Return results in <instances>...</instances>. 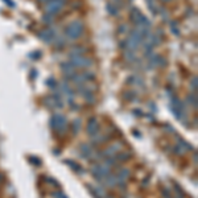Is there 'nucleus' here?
<instances>
[{
  "label": "nucleus",
  "mask_w": 198,
  "mask_h": 198,
  "mask_svg": "<svg viewBox=\"0 0 198 198\" xmlns=\"http://www.w3.org/2000/svg\"><path fill=\"white\" fill-rule=\"evenodd\" d=\"M85 31V26L81 21H74V23L69 24L68 26L65 28V35L68 36L70 40H75V38L81 37V35Z\"/></svg>",
  "instance_id": "f257e3e1"
},
{
  "label": "nucleus",
  "mask_w": 198,
  "mask_h": 198,
  "mask_svg": "<svg viewBox=\"0 0 198 198\" xmlns=\"http://www.w3.org/2000/svg\"><path fill=\"white\" fill-rule=\"evenodd\" d=\"M110 173H112L111 172V168H108V167H106L104 164H94L92 165V168H91V174H92V177H94L97 181H103L104 180V177L106 176H108Z\"/></svg>",
  "instance_id": "f03ea898"
},
{
  "label": "nucleus",
  "mask_w": 198,
  "mask_h": 198,
  "mask_svg": "<svg viewBox=\"0 0 198 198\" xmlns=\"http://www.w3.org/2000/svg\"><path fill=\"white\" fill-rule=\"evenodd\" d=\"M49 124H50V128L54 132H56L57 130H59V128H64V127H66V125H69L68 124V119H66V116L62 115V114H54L53 116L50 118Z\"/></svg>",
  "instance_id": "7ed1b4c3"
},
{
  "label": "nucleus",
  "mask_w": 198,
  "mask_h": 198,
  "mask_svg": "<svg viewBox=\"0 0 198 198\" xmlns=\"http://www.w3.org/2000/svg\"><path fill=\"white\" fill-rule=\"evenodd\" d=\"M70 64L74 68H90L94 64V61L91 58L83 56H70Z\"/></svg>",
  "instance_id": "20e7f679"
},
{
  "label": "nucleus",
  "mask_w": 198,
  "mask_h": 198,
  "mask_svg": "<svg viewBox=\"0 0 198 198\" xmlns=\"http://www.w3.org/2000/svg\"><path fill=\"white\" fill-rule=\"evenodd\" d=\"M86 132L89 134L91 137H94L97 135L101 134V124L98 122V118L92 116L89 119V122H87V125H86Z\"/></svg>",
  "instance_id": "39448f33"
},
{
  "label": "nucleus",
  "mask_w": 198,
  "mask_h": 198,
  "mask_svg": "<svg viewBox=\"0 0 198 198\" xmlns=\"http://www.w3.org/2000/svg\"><path fill=\"white\" fill-rule=\"evenodd\" d=\"M66 4V0H50L48 4H46V12L49 15H56L58 13L59 11L64 8V5Z\"/></svg>",
  "instance_id": "423d86ee"
},
{
  "label": "nucleus",
  "mask_w": 198,
  "mask_h": 198,
  "mask_svg": "<svg viewBox=\"0 0 198 198\" xmlns=\"http://www.w3.org/2000/svg\"><path fill=\"white\" fill-rule=\"evenodd\" d=\"M56 32H54L52 28H48V29H45V31H42V32H38V37L41 38V40L44 41V42H46V44H49V42H52L54 38H56Z\"/></svg>",
  "instance_id": "0eeeda50"
},
{
  "label": "nucleus",
  "mask_w": 198,
  "mask_h": 198,
  "mask_svg": "<svg viewBox=\"0 0 198 198\" xmlns=\"http://www.w3.org/2000/svg\"><path fill=\"white\" fill-rule=\"evenodd\" d=\"M86 188L89 189V191L92 194V197H94V198H104V197H106V191L103 190L102 186H98V185L97 186H92L90 184H87Z\"/></svg>",
  "instance_id": "6e6552de"
},
{
  "label": "nucleus",
  "mask_w": 198,
  "mask_h": 198,
  "mask_svg": "<svg viewBox=\"0 0 198 198\" xmlns=\"http://www.w3.org/2000/svg\"><path fill=\"white\" fill-rule=\"evenodd\" d=\"M91 145L87 144V143H83V144L79 145V152H81V156L83 158H89L92 155V149H91Z\"/></svg>",
  "instance_id": "1a4fd4ad"
},
{
  "label": "nucleus",
  "mask_w": 198,
  "mask_h": 198,
  "mask_svg": "<svg viewBox=\"0 0 198 198\" xmlns=\"http://www.w3.org/2000/svg\"><path fill=\"white\" fill-rule=\"evenodd\" d=\"M64 163H65L66 165H69V167L73 169L75 173H78V174H82V173L85 172V169L82 168L78 163H75V161H73V160H69V158H66V160H64Z\"/></svg>",
  "instance_id": "9d476101"
},
{
  "label": "nucleus",
  "mask_w": 198,
  "mask_h": 198,
  "mask_svg": "<svg viewBox=\"0 0 198 198\" xmlns=\"http://www.w3.org/2000/svg\"><path fill=\"white\" fill-rule=\"evenodd\" d=\"M114 158L116 160V163H124L131 158V152H127V151H120L118 152L116 155H114Z\"/></svg>",
  "instance_id": "9b49d317"
},
{
  "label": "nucleus",
  "mask_w": 198,
  "mask_h": 198,
  "mask_svg": "<svg viewBox=\"0 0 198 198\" xmlns=\"http://www.w3.org/2000/svg\"><path fill=\"white\" fill-rule=\"evenodd\" d=\"M130 169H127V168H120L116 173H115V176H116V178H118V181L120 182V181H125L128 177H130Z\"/></svg>",
  "instance_id": "f8f14e48"
},
{
  "label": "nucleus",
  "mask_w": 198,
  "mask_h": 198,
  "mask_svg": "<svg viewBox=\"0 0 198 198\" xmlns=\"http://www.w3.org/2000/svg\"><path fill=\"white\" fill-rule=\"evenodd\" d=\"M61 69H62L64 73H66V77H69V75H71V74L75 73V68H74V66L71 65L70 62H69V64H66V62L61 64Z\"/></svg>",
  "instance_id": "ddd939ff"
},
{
  "label": "nucleus",
  "mask_w": 198,
  "mask_h": 198,
  "mask_svg": "<svg viewBox=\"0 0 198 198\" xmlns=\"http://www.w3.org/2000/svg\"><path fill=\"white\" fill-rule=\"evenodd\" d=\"M140 16H141V12L137 8H131V13H130V17H131V21L134 24H136L137 21H139V19H140Z\"/></svg>",
  "instance_id": "4468645a"
},
{
  "label": "nucleus",
  "mask_w": 198,
  "mask_h": 198,
  "mask_svg": "<svg viewBox=\"0 0 198 198\" xmlns=\"http://www.w3.org/2000/svg\"><path fill=\"white\" fill-rule=\"evenodd\" d=\"M79 128H81V119H75L73 120V123L70 124V130L73 131V134L77 135L79 132Z\"/></svg>",
  "instance_id": "2eb2a0df"
},
{
  "label": "nucleus",
  "mask_w": 198,
  "mask_h": 198,
  "mask_svg": "<svg viewBox=\"0 0 198 198\" xmlns=\"http://www.w3.org/2000/svg\"><path fill=\"white\" fill-rule=\"evenodd\" d=\"M106 8H107V11H108V13H110V15H112V16H118L119 9H118L116 7H115V5H114L112 3H108Z\"/></svg>",
  "instance_id": "dca6fc26"
},
{
  "label": "nucleus",
  "mask_w": 198,
  "mask_h": 198,
  "mask_svg": "<svg viewBox=\"0 0 198 198\" xmlns=\"http://www.w3.org/2000/svg\"><path fill=\"white\" fill-rule=\"evenodd\" d=\"M173 189H174V191H176V194H177L178 197H182V198H185V191L182 190V188L177 184V182H173Z\"/></svg>",
  "instance_id": "f3484780"
},
{
  "label": "nucleus",
  "mask_w": 198,
  "mask_h": 198,
  "mask_svg": "<svg viewBox=\"0 0 198 198\" xmlns=\"http://www.w3.org/2000/svg\"><path fill=\"white\" fill-rule=\"evenodd\" d=\"M44 180H45L46 182H49V185H52V186H56V188H58V189H59V182H58L57 180H54L53 177H48V176L45 177V176H44Z\"/></svg>",
  "instance_id": "a211bd4d"
},
{
  "label": "nucleus",
  "mask_w": 198,
  "mask_h": 198,
  "mask_svg": "<svg viewBox=\"0 0 198 198\" xmlns=\"http://www.w3.org/2000/svg\"><path fill=\"white\" fill-rule=\"evenodd\" d=\"M28 160H29V163L32 165H36V167H40V165H41V160L38 157H36V156H29Z\"/></svg>",
  "instance_id": "6ab92c4d"
},
{
  "label": "nucleus",
  "mask_w": 198,
  "mask_h": 198,
  "mask_svg": "<svg viewBox=\"0 0 198 198\" xmlns=\"http://www.w3.org/2000/svg\"><path fill=\"white\" fill-rule=\"evenodd\" d=\"M161 194L164 198H172V191L168 188H165V186H161Z\"/></svg>",
  "instance_id": "aec40b11"
},
{
  "label": "nucleus",
  "mask_w": 198,
  "mask_h": 198,
  "mask_svg": "<svg viewBox=\"0 0 198 198\" xmlns=\"http://www.w3.org/2000/svg\"><path fill=\"white\" fill-rule=\"evenodd\" d=\"M170 31H172L176 36L180 35V31H178V26H177V23H176V21H172V23H170Z\"/></svg>",
  "instance_id": "412c9836"
},
{
  "label": "nucleus",
  "mask_w": 198,
  "mask_h": 198,
  "mask_svg": "<svg viewBox=\"0 0 198 198\" xmlns=\"http://www.w3.org/2000/svg\"><path fill=\"white\" fill-rule=\"evenodd\" d=\"M124 57L128 59V61H135V54H134V52L132 50H125V53H124Z\"/></svg>",
  "instance_id": "4be33fe9"
},
{
  "label": "nucleus",
  "mask_w": 198,
  "mask_h": 198,
  "mask_svg": "<svg viewBox=\"0 0 198 198\" xmlns=\"http://www.w3.org/2000/svg\"><path fill=\"white\" fill-rule=\"evenodd\" d=\"M45 85L54 90V89H56V86H57V82H56V79H54V78H49V79L45 82Z\"/></svg>",
  "instance_id": "5701e85b"
},
{
  "label": "nucleus",
  "mask_w": 198,
  "mask_h": 198,
  "mask_svg": "<svg viewBox=\"0 0 198 198\" xmlns=\"http://www.w3.org/2000/svg\"><path fill=\"white\" fill-rule=\"evenodd\" d=\"M53 198H68V196H66L62 190H57V191H53Z\"/></svg>",
  "instance_id": "b1692460"
},
{
  "label": "nucleus",
  "mask_w": 198,
  "mask_h": 198,
  "mask_svg": "<svg viewBox=\"0 0 198 198\" xmlns=\"http://www.w3.org/2000/svg\"><path fill=\"white\" fill-rule=\"evenodd\" d=\"M136 97V92L135 91H127V92H124V98L127 99V101H132V99H134Z\"/></svg>",
  "instance_id": "393cba45"
},
{
  "label": "nucleus",
  "mask_w": 198,
  "mask_h": 198,
  "mask_svg": "<svg viewBox=\"0 0 198 198\" xmlns=\"http://www.w3.org/2000/svg\"><path fill=\"white\" fill-rule=\"evenodd\" d=\"M188 98H189V102L194 106V108H197V97H196V94H194V95H191V94H190Z\"/></svg>",
  "instance_id": "a878e982"
},
{
  "label": "nucleus",
  "mask_w": 198,
  "mask_h": 198,
  "mask_svg": "<svg viewBox=\"0 0 198 198\" xmlns=\"http://www.w3.org/2000/svg\"><path fill=\"white\" fill-rule=\"evenodd\" d=\"M31 56H32V57H31L32 59H38V58H40V56H41V52H40V50H36L35 53H32Z\"/></svg>",
  "instance_id": "bb28decb"
},
{
  "label": "nucleus",
  "mask_w": 198,
  "mask_h": 198,
  "mask_svg": "<svg viewBox=\"0 0 198 198\" xmlns=\"http://www.w3.org/2000/svg\"><path fill=\"white\" fill-rule=\"evenodd\" d=\"M4 2L7 3V5H8V7H11V8H15L16 7V4H15L13 0H4Z\"/></svg>",
  "instance_id": "cd10ccee"
},
{
  "label": "nucleus",
  "mask_w": 198,
  "mask_h": 198,
  "mask_svg": "<svg viewBox=\"0 0 198 198\" xmlns=\"http://www.w3.org/2000/svg\"><path fill=\"white\" fill-rule=\"evenodd\" d=\"M132 114H134L135 116H139V118H140V116H143V115H144V114H143V112L140 111V110H137V108H136V110H134V111H132Z\"/></svg>",
  "instance_id": "c85d7f7f"
},
{
  "label": "nucleus",
  "mask_w": 198,
  "mask_h": 198,
  "mask_svg": "<svg viewBox=\"0 0 198 198\" xmlns=\"http://www.w3.org/2000/svg\"><path fill=\"white\" fill-rule=\"evenodd\" d=\"M149 180H151V176H147V177L143 180V186H148V182H149Z\"/></svg>",
  "instance_id": "c756f323"
},
{
  "label": "nucleus",
  "mask_w": 198,
  "mask_h": 198,
  "mask_svg": "<svg viewBox=\"0 0 198 198\" xmlns=\"http://www.w3.org/2000/svg\"><path fill=\"white\" fill-rule=\"evenodd\" d=\"M191 87H193V90H194V91L197 90V78H196V77H194L193 79H191Z\"/></svg>",
  "instance_id": "7c9ffc66"
},
{
  "label": "nucleus",
  "mask_w": 198,
  "mask_h": 198,
  "mask_svg": "<svg viewBox=\"0 0 198 198\" xmlns=\"http://www.w3.org/2000/svg\"><path fill=\"white\" fill-rule=\"evenodd\" d=\"M36 75H37V71H36L35 69H32V70H31V79H35Z\"/></svg>",
  "instance_id": "2f4dec72"
},
{
  "label": "nucleus",
  "mask_w": 198,
  "mask_h": 198,
  "mask_svg": "<svg viewBox=\"0 0 198 198\" xmlns=\"http://www.w3.org/2000/svg\"><path fill=\"white\" fill-rule=\"evenodd\" d=\"M124 31H125V25H122L120 28H118V32H119V33H123Z\"/></svg>",
  "instance_id": "473e14b6"
},
{
  "label": "nucleus",
  "mask_w": 198,
  "mask_h": 198,
  "mask_svg": "<svg viewBox=\"0 0 198 198\" xmlns=\"http://www.w3.org/2000/svg\"><path fill=\"white\" fill-rule=\"evenodd\" d=\"M132 134H134V136H135V137H141V134H139V132H136V131H134Z\"/></svg>",
  "instance_id": "72a5a7b5"
},
{
  "label": "nucleus",
  "mask_w": 198,
  "mask_h": 198,
  "mask_svg": "<svg viewBox=\"0 0 198 198\" xmlns=\"http://www.w3.org/2000/svg\"><path fill=\"white\" fill-rule=\"evenodd\" d=\"M3 181H4V174H3V173H0V184H2Z\"/></svg>",
  "instance_id": "f704fd0d"
},
{
  "label": "nucleus",
  "mask_w": 198,
  "mask_h": 198,
  "mask_svg": "<svg viewBox=\"0 0 198 198\" xmlns=\"http://www.w3.org/2000/svg\"><path fill=\"white\" fill-rule=\"evenodd\" d=\"M53 153H54V155H57V156H58V155H59V151H58V149H54V151H53Z\"/></svg>",
  "instance_id": "c9c22d12"
},
{
  "label": "nucleus",
  "mask_w": 198,
  "mask_h": 198,
  "mask_svg": "<svg viewBox=\"0 0 198 198\" xmlns=\"http://www.w3.org/2000/svg\"><path fill=\"white\" fill-rule=\"evenodd\" d=\"M104 198H114V196L112 194H106V197H104Z\"/></svg>",
  "instance_id": "e433bc0d"
},
{
  "label": "nucleus",
  "mask_w": 198,
  "mask_h": 198,
  "mask_svg": "<svg viewBox=\"0 0 198 198\" xmlns=\"http://www.w3.org/2000/svg\"><path fill=\"white\" fill-rule=\"evenodd\" d=\"M49 2H50V0H40V3H46V4H48Z\"/></svg>",
  "instance_id": "4c0bfd02"
},
{
  "label": "nucleus",
  "mask_w": 198,
  "mask_h": 198,
  "mask_svg": "<svg viewBox=\"0 0 198 198\" xmlns=\"http://www.w3.org/2000/svg\"><path fill=\"white\" fill-rule=\"evenodd\" d=\"M122 198H130V197H128V196H123Z\"/></svg>",
  "instance_id": "58836bf2"
}]
</instances>
